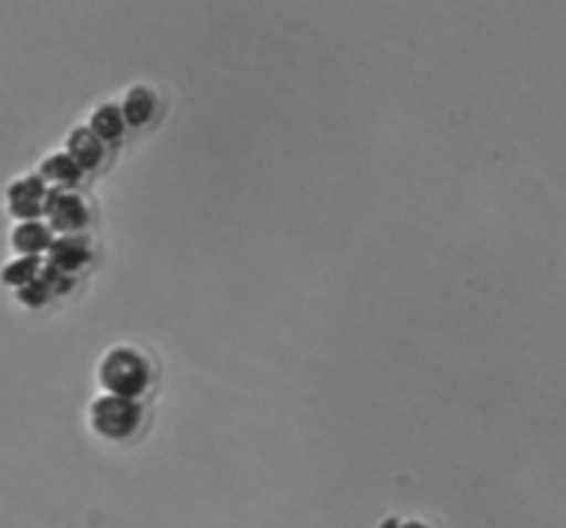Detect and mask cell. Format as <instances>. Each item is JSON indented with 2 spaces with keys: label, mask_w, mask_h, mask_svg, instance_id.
<instances>
[{
  "label": "cell",
  "mask_w": 566,
  "mask_h": 528,
  "mask_svg": "<svg viewBox=\"0 0 566 528\" xmlns=\"http://www.w3.org/2000/svg\"><path fill=\"white\" fill-rule=\"evenodd\" d=\"M66 155L81 166V172L86 169H97L103 164V155H105V144L94 136L88 127H75L66 138Z\"/></svg>",
  "instance_id": "obj_7"
},
{
  "label": "cell",
  "mask_w": 566,
  "mask_h": 528,
  "mask_svg": "<svg viewBox=\"0 0 566 528\" xmlns=\"http://www.w3.org/2000/svg\"><path fill=\"white\" fill-rule=\"evenodd\" d=\"M88 418H92V429L99 437L125 441L142 424V407H138V402H130V398L103 396L92 404Z\"/></svg>",
  "instance_id": "obj_2"
},
{
  "label": "cell",
  "mask_w": 566,
  "mask_h": 528,
  "mask_svg": "<svg viewBox=\"0 0 566 528\" xmlns=\"http://www.w3.org/2000/svg\"><path fill=\"white\" fill-rule=\"evenodd\" d=\"M403 528H426V526L423 524H407Z\"/></svg>",
  "instance_id": "obj_14"
},
{
  "label": "cell",
  "mask_w": 566,
  "mask_h": 528,
  "mask_svg": "<svg viewBox=\"0 0 566 528\" xmlns=\"http://www.w3.org/2000/svg\"><path fill=\"white\" fill-rule=\"evenodd\" d=\"M81 175H83L81 166H77L66 153L50 155V158H44L42 169H39V177L44 180V186H48V183H53L55 188L75 186V183L81 180Z\"/></svg>",
  "instance_id": "obj_9"
},
{
  "label": "cell",
  "mask_w": 566,
  "mask_h": 528,
  "mask_svg": "<svg viewBox=\"0 0 566 528\" xmlns=\"http://www.w3.org/2000/svg\"><path fill=\"white\" fill-rule=\"evenodd\" d=\"M50 297H53V293H50V288L44 286L42 277L31 280V282H28V286L17 288V299H20V302L25 304V308H42V304L48 302Z\"/></svg>",
  "instance_id": "obj_12"
},
{
  "label": "cell",
  "mask_w": 566,
  "mask_h": 528,
  "mask_svg": "<svg viewBox=\"0 0 566 528\" xmlns=\"http://www.w3.org/2000/svg\"><path fill=\"white\" fill-rule=\"evenodd\" d=\"M39 271H42V260L39 258H14L9 260V263L3 266V271H0V280H3V286L9 288H22L28 286L31 280H36Z\"/></svg>",
  "instance_id": "obj_11"
},
{
  "label": "cell",
  "mask_w": 566,
  "mask_h": 528,
  "mask_svg": "<svg viewBox=\"0 0 566 528\" xmlns=\"http://www.w3.org/2000/svg\"><path fill=\"white\" fill-rule=\"evenodd\" d=\"M50 244H53V230L39 219L20 221V225L11 230V247H14L22 258H39L42 252H48Z\"/></svg>",
  "instance_id": "obj_6"
},
{
  "label": "cell",
  "mask_w": 566,
  "mask_h": 528,
  "mask_svg": "<svg viewBox=\"0 0 566 528\" xmlns=\"http://www.w3.org/2000/svg\"><path fill=\"white\" fill-rule=\"evenodd\" d=\"M99 385L108 391V396L136 402L149 387V363L136 349H111L99 363Z\"/></svg>",
  "instance_id": "obj_1"
},
{
  "label": "cell",
  "mask_w": 566,
  "mask_h": 528,
  "mask_svg": "<svg viewBox=\"0 0 566 528\" xmlns=\"http://www.w3.org/2000/svg\"><path fill=\"white\" fill-rule=\"evenodd\" d=\"M155 94L149 92L147 86H133L130 92L125 94V103L119 105L122 116H125V125L142 127L153 120L155 114Z\"/></svg>",
  "instance_id": "obj_8"
},
{
  "label": "cell",
  "mask_w": 566,
  "mask_h": 528,
  "mask_svg": "<svg viewBox=\"0 0 566 528\" xmlns=\"http://www.w3.org/2000/svg\"><path fill=\"white\" fill-rule=\"evenodd\" d=\"M50 188L44 186V180L39 175H25L20 180L11 183L6 188V205H9V214L14 219L33 221L44 214V199H48Z\"/></svg>",
  "instance_id": "obj_4"
},
{
  "label": "cell",
  "mask_w": 566,
  "mask_h": 528,
  "mask_svg": "<svg viewBox=\"0 0 566 528\" xmlns=\"http://www.w3.org/2000/svg\"><path fill=\"white\" fill-rule=\"evenodd\" d=\"M88 260H92V249H88L86 238L64 236L59 238V241L53 238V244H50L48 249V263L44 266L72 277L75 271H81L83 266H88Z\"/></svg>",
  "instance_id": "obj_5"
},
{
  "label": "cell",
  "mask_w": 566,
  "mask_h": 528,
  "mask_svg": "<svg viewBox=\"0 0 566 528\" xmlns=\"http://www.w3.org/2000/svg\"><path fill=\"white\" fill-rule=\"evenodd\" d=\"M39 277H42L44 286L50 288V293H70L72 286H75V282H72V277L61 275V271L50 269V266H42Z\"/></svg>",
  "instance_id": "obj_13"
},
{
  "label": "cell",
  "mask_w": 566,
  "mask_h": 528,
  "mask_svg": "<svg viewBox=\"0 0 566 528\" xmlns=\"http://www.w3.org/2000/svg\"><path fill=\"white\" fill-rule=\"evenodd\" d=\"M44 216L50 219V230L75 232L88 225V208L83 197L66 188H50L44 199Z\"/></svg>",
  "instance_id": "obj_3"
},
{
  "label": "cell",
  "mask_w": 566,
  "mask_h": 528,
  "mask_svg": "<svg viewBox=\"0 0 566 528\" xmlns=\"http://www.w3.org/2000/svg\"><path fill=\"white\" fill-rule=\"evenodd\" d=\"M125 116H122L119 105L105 103L99 105L97 111L92 114V122H88V131L99 138V142H116V138L125 133Z\"/></svg>",
  "instance_id": "obj_10"
}]
</instances>
